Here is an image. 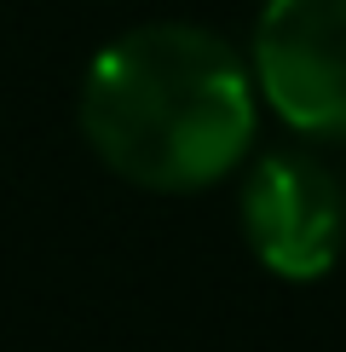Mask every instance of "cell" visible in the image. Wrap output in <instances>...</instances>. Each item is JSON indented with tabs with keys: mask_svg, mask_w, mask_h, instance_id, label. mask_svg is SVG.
<instances>
[{
	"mask_svg": "<svg viewBox=\"0 0 346 352\" xmlns=\"http://www.w3.org/2000/svg\"><path fill=\"white\" fill-rule=\"evenodd\" d=\"M93 156L144 190H202L254 144V69L202 23H139L81 81Z\"/></svg>",
	"mask_w": 346,
	"mask_h": 352,
	"instance_id": "cell-1",
	"label": "cell"
},
{
	"mask_svg": "<svg viewBox=\"0 0 346 352\" xmlns=\"http://www.w3.org/2000/svg\"><path fill=\"white\" fill-rule=\"evenodd\" d=\"M254 81L288 127L346 139V0H266Z\"/></svg>",
	"mask_w": 346,
	"mask_h": 352,
	"instance_id": "cell-2",
	"label": "cell"
},
{
	"mask_svg": "<svg viewBox=\"0 0 346 352\" xmlns=\"http://www.w3.org/2000/svg\"><path fill=\"white\" fill-rule=\"evenodd\" d=\"M242 237L266 272L288 283H312L341 260L346 185L306 151L260 156L242 185Z\"/></svg>",
	"mask_w": 346,
	"mask_h": 352,
	"instance_id": "cell-3",
	"label": "cell"
}]
</instances>
